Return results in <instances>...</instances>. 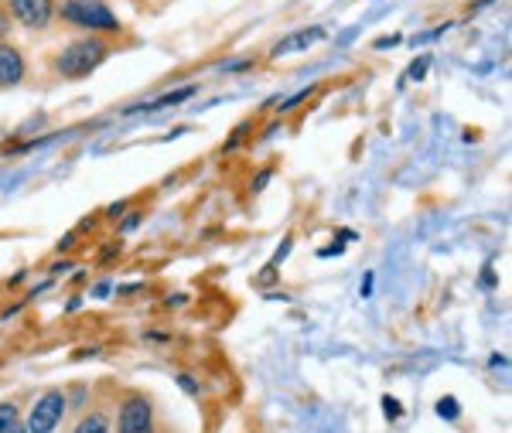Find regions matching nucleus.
Returning a JSON list of instances; mask_svg holds the SVG:
<instances>
[{
	"label": "nucleus",
	"instance_id": "4468645a",
	"mask_svg": "<svg viewBox=\"0 0 512 433\" xmlns=\"http://www.w3.org/2000/svg\"><path fill=\"white\" fill-rule=\"evenodd\" d=\"M250 133V123H239L236 133H233V140H226V151H236L239 144H243V137Z\"/></svg>",
	"mask_w": 512,
	"mask_h": 433
},
{
	"label": "nucleus",
	"instance_id": "2eb2a0df",
	"mask_svg": "<svg viewBox=\"0 0 512 433\" xmlns=\"http://www.w3.org/2000/svg\"><path fill=\"white\" fill-rule=\"evenodd\" d=\"M291 243H294V239L287 236L284 243H280V249H277V253H274V260H270L267 266H274V270H277V263H284V260H287V253H291Z\"/></svg>",
	"mask_w": 512,
	"mask_h": 433
},
{
	"label": "nucleus",
	"instance_id": "423d86ee",
	"mask_svg": "<svg viewBox=\"0 0 512 433\" xmlns=\"http://www.w3.org/2000/svg\"><path fill=\"white\" fill-rule=\"evenodd\" d=\"M28 76V62L11 41H0V89H14L21 86Z\"/></svg>",
	"mask_w": 512,
	"mask_h": 433
},
{
	"label": "nucleus",
	"instance_id": "ddd939ff",
	"mask_svg": "<svg viewBox=\"0 0 512 433\" xmlns=\"http://www.w3.org/2000/svg\"><path fill=\"white\" fill-rule=\"evenodd\" d=\"M11 28H14V21H11V14H7L4 0H0V41H7V35H11Z\"/></svg>",
	"mask_w": 512,
	"mask_h": 433
},
{
	"label": "nucleus",
	"instance_id": "7ed1b4c3",
	"mask_svg": "<svg viewBox=\"0 0 512 433\" xmlns=\"http://www.w3.org/2000/svg\"><path fill=\"white\" fill-rule=\"evenodd\" d=\"M65 410H69V396H65L62 389H48V393H41L35 399L28 420H24V430L28 433H55Z\"/></svg>",
	"mask_w": 512,
	"mask_h": 433
},
{
	"label": "nucleus",
	"instance_id": "b1692460",
	"mask_svg": "<svg viewBox=\"0 0 512 433\" xmlns=\"http://www.w3.org/2000/svg\"><path fill=\"white\" fill-rule=\"evenodd\" d=\"M123 208H127V202H120V205H110V212H106V215H110V219H120V212H123Z\"/></svg>",
	"mask_w": 512,
	"mask_h": 433
},
{
	"label": "nucleus",
	"instance_id": "aec40b11",
	"mask_svg": "<svg viewBox=\"0 0 512 433\" xmlns=\"http://www.w3.org/2000/svg\"><path fill=\"white\" fill-rule=\"evenodd\" d=\"M140 219H144V212H130V219H123V232H134L140 226Z\"/></svg>",
	"mask_w": 512,
	"mask_h": 433
},
{
	"label": "nucleus",
	"instance_id": "39448f33",
	"mask_svg": "<svg viewBox=\"0 0 512 433\" xmlns=\"http://www.w3.org/2000/svg\"><path fill=\"white\" fill-rule=\"evenodd\" d=\"M11 21H18L28 31H45L55 21V0H4Z\"/></svg>",
	"mask_w": 512,
	"mask_h": 433
},
{
	"label": "nucleus",
	"instance_id": "9d476101",
	"mask_svg": "<svg viewBox=\"0 0 512 433\" xmlns=\"http://www.w3.org/2000/svg\"><path fill=\"white\" fill-rule=\"evenodd\" d=\"M18 403H0V433H11L18 427Z\"/></svg>",
	"mask_w": 512,
	"mask_h": 433
},
{
	"label": "nucleus",
	"instance_id": "6e6552de",
	"mask_svg": "<svg viewBox=\"0 0 512 433\" xmlns=\"http://www.w3.org/2000/svg\"><path fill=\"white\" fill-rule=\"evenodd\" d=\"M192 96H195V86H181V89H175V93H168V96L154 99V103H137V106H127V113H154V110H164V106H178V103H185V99H192Z\"/></svg>",
	"mask_w": 512,
	"mask_h": 433
},
{
	"label": "nucleus",
	"instance_id": "412c9836",
	"mask_svg": "<svg viewBox=\"0 0 512 433\" xmlns=\"http://www.w3.org/2000/svg\"><path fill=\"white\" fill-rule=\"evenodd\" d=\"M270 178H274V171H260V174H256V181H253V191H263V185H267Z\"/></svg>",
	"mask_w": 512,
	"mask_h": 433
},
{
	"label": "nucleus",
	"instance_id": "f8f14e48",
	"mask_svg": "<svg viewBox=\"0 0 512 433\" xmlns=\"http://www.w3.org/2000/svg\"><path fill=\"white\" fill-rule=\"evenodd\" d=\"M427 65H431V58H420V62H414V65H410V72H407V79H414V82H420V79H424L427 76Z\"/></svg>",
	"mask_w": 512,
	"mask_h": 433
},
{
	"label": "nucleus",
	"instance_id": "f3484780",
	"mask_svg": "<svg viewBox=\"0 0 512 433\" xmlns=\"http://www.w3.org/2000/svg\"><path fill=\"white\" fill-rule=\"evenodd\" d=\"M308 96H311V89H301V93H294L291 99H287V103H284V106H280V113L294 110V106H297V103H304V99H308Z\"/></svg>",
	"mask_w": 512,
	"mask_h": 433
},
{
	"label": "nucleus",
	"instance_id": "f257e3e1",
	"mask_svg": "<svg viewBox=\"0 0 512 433\" xmlns=\"http://www.w3.org/2000/svg\"><path fill=\"white\" fill-rule=\"evenodd\" d=\"M113 45L99 35H86L79 41H69L59 55L52 58V69L59 72L62 79H86L89 72H96L99 65L110 58Z\"/></svg>",
	"mask_w": 512,
	"mask_h": 433
},
{
	"label": "nucleus",
	"instance_id": "a211bd4d",
	"mask_svg": "<svg viewBox=\"0 0 512 433\" xmlns=\"http://www.w3.org/2000/svg\"><path fill=\"white\" fill-rule=\"evenodd\" d=\"M250 65H253V58H236V62L222 65V72H243V69H250Z\"/></svg>",
	"mask_w": 512,
	"mask_h": 433
},
{
	"label": "nucleus",
	"instance_id": "5701e85b",
	"mask_svg": "<svg viewBox=\"0 0 512 433\" xmlns=\"http://www.w3.org/2000/svg\"><path fill=\"white\" fill-rule=\"evenodd\" d=\"M72 243H76V236H65V239H59V253H69Z\"/></svg>",
	"mask_w": 512,
	"mask_h": 433
},
{
	"label": "nucleus",
	"instance_id": "4be33fe9",
	"mask_svg": "<svg viewBox=\"0 0 512 433\" xmlns=\"http://www.w3.org/2000/svg\"><path fill=\"white\" fill-rule=\"evenodd\" d=\"M359 294H362V297H369V294H373V273H366V280H362Z\"/></svg>",
	"mask_w": 512,
	"mask_h": 433
},
{
	"label": "nucleus",
	"instance_id": "bb28decb",
	"mask_svg": "<svg viewBox=\"0 0 512 433\" xmlns=\"http://www.w3.org/2000/svg\"><path fill=\"white\" fill-rule=\"evenodd\" d=\"M11 433H28V430H24V427H21V423H18V427H14Z\"/></svg>",
	"mask_w": 512,
	"mask_h": 433
},
{
	"label": "nucleus",
	"instance_id": "9b49d317",
	"mask_svg": "<svg viewBox=\"0 0 512 433\" xmlns=\"http://www.w3.org/2000/svg\"><path fill=\"white\" fill-rule=\"evenodd\" d=\"M458 399L454 396H444L441 403H437V416H444V420H458Z\"/></svg>",
	"mask_w": 512,
	"mask_h": 433
},
{
	"label": "nucleus",
	"instance_id": "0eeeda50",
	"mask_svg": "<svg viewBox=\"0 0 512 433\" xmlns=\"http://www.w3.org/2000/svg\"><path fill=\"white\" fill-rule=\"evenodd\" d=\"M328 31L321 28V24H311V28H301V31H291L287 38H280L274 45V58H284V55H297V52H308L311 45H318V41H325Z\"/></svg>",
	"mask_w": 512,
	"mask_h": 433
},
{
	"label": "nucleus",
	"instance_id": "f03ea898",
	"mask_svg": "<svg viewBox=\"0 0 512 433\" xmlns=\"http://www.w3.org/2000/svg\"><path fill=\"white\" fill-rule=\"evenodd\" d=\"M55 18H62L65 24H72V28H82L99 38L120 35L123 31L120 18L103 4V0H62V4L55 7Z\"/></svg>",
	"mask_w": 512,
	"mask_h": 433
},
{
	"label": "nucleus",
	"instance_id": "6ab92c4d",
	"mask_svg": "<svg viewBox=\"0 0 512 433\" xmlns=\"http://www.w3.org/2000/svg\"><path fill=\"white\" fill-rule=\"evenodd\" d=\"M178 386L185 389L188 396H198V382H195L192 376H178Z\"/></svg>",
	"mask_w": 512,
	"mask_h": 433
},
{
	"label": "nucleus",
	"instance_id": "a878e982",
	"mask_svg": "<svg viewBox=\"0 0 512 433\" xmlns=\"http://www.w3.org/2000/svg\"><path fill=\"white\" fill-rule=\"evenodd\" d=\"M396 41H400V38H396V35H393V38H379V41H376V48H386V45H396Z\"/></svg>",
	"mask_w": 512,
	"mask_h": 433
},
{
	"label": "nucleus",
	"instance_id": "1a4fd4ad",
	"mask_svg": "<svg viewBox=\"0 0 512 433\" xmlns=\"http://www.w3.org/2000/svg\"><path fill=\"white\" fill-rule=\"evenodd\" d=\"M110 413L103 410V406H96V410H89L82 420L76 423V430L72 433H110Z\"/></svg>",
	"mask_w": 512,
	"mask_h": 433
},
{
	"label": "nucleus",
	"instance_id": "20e7f679",
	"mask_svg": "<svg viewBox=\"0 0 512 433\" xmlns=\"http://www.w3.org/2000/svg\"><path fill=\"white\" fill-rule=\"evenodd\" d=\"M117 433H158V416H154L151 399L144 393L123 396L117 413Z\"/></svg>",
	"mask_w": 512,
	"mask_h": 433
},
{
	"label": "nucleus",
	"instance_id": "dca6fc26",
	"mask_svg": "<svg viewBox=\"0 0 512 433\" xmlns=\"http://www.w3.org/2000/svg\"><path fill=\"white\" fill-rule=\"evenodd\" d=\"M383 413L390 416V420H400V403H396L393 396H383Z\"/></svg>",
	"mask_w": 512,
	"mask_h": 433
},
{
	"label": "nucleus",
	"instance_id": "393cba45",
	"mask_svg": "<svg viewBox=\"0 0 512 433\" xmlns=\"http://www.w3.org/2000/svg\"><path fill=\"white\" fill-rule=\"evenodd\" d=\"M110 290H113L110 283H99V287L93 290V297H106V294H110Z\"/></svg>",
	"mask_w": 512,
	"mask_h": 433
}]
</instances>
